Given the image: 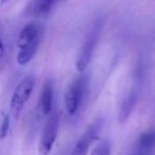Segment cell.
Listing matches in <instances>:
<instances>
[{
    "label": "cell",
    "mask_w": 155,
    "mask_h": 155,
    "mask_svg": "<svg viewBox=\"0 0 155 155\" xmlns=\"http://www.w3.org/2000/svg\"><path fill=\"white\" fill-rule=\"evenodd\" d=\"M43 36V29L37 22H30L22 28L17 41V63L26 65L35 55Z\"/></svg>",
    "instance_id": "obj_1"
},
{
    "label": "cell",
    "mask_w": 155,
    "mask_h": 155,
    "mask_svg": "<svg viewBox=\"0 0 155 155\" xmlns=\"http://www.w3.org/2000/svg\"><path fill=\"white\" fill-rule=\"evenodd\" d=\"M35 86V79L32 75L26 77L19 84L16 86L11 99V113L15 119L19 117L25 105L30 99L32 91Z\"/></svg>",
    "instance_id": "obj_2"
},
{
    "label": "cell",
    "mask_w": 155,
    "mask_h": 155,
    "mask_svg": "<svg viewBox=\"0 0 155 155\" xmlns=\"http://www.w3.org/2000/svg\"><path fill=\"white\" fill-rule=\"evenodd\" d=\"M101 28H102V22L100 20H97L94 24V27L91 28L86 41L83 44L80 52L78 54L77 61H75V66H77L78 71L83 72L87 68V66H88L89 62H91V58H93L96 46H97Z\"/></svg>",
    "instance_id": "obj_3"
},
{
    "label": "cell",
    "mask_w": 155,
    "mask_h": 155,
    "mask_svg": "<svg viewBox=\"0 0 155 155\" xmlns=\"http://www.w3.org/2000/svg\"><path fill=\"white\" fill-rule=\"evenodd\" d=\"M58 114L56 112H51L49 114L47 122L44 127L43 133L41 136L38 146V153L39 155H49L52 150V147L55 141L56 135H58Z\"/></svg>",
    "instance_id": "obj_4"
},
{
    "label": "cell",
    "mask_w": 155,
    "mask_h": 155,
    "mask_svg": "<svg viewBox=\"0 0 155 155\" xmlns=\"http://www.w3.org/2000/svg\"><path fill=\"white\" fill-rule=\"evenodd\" d=\"M87 88V80L85 77L77 78L68 87L65 95V105L70 115H73L80 106Z\"/></svg>",
    "instance_id": "obj_5"
},
{
    "label": "cell",
    "mask_w": 155,
    "mask_h": 155,
    "mask_svg": "<svg viewBox=\"0 0 155 155\" xmlns=\"http://www.w3.org/2000/svg\"><path fill=\"white\" fill-rule=\"evenodd\" d=\"M66 0H32L26 8L27 16L30 17H45Z\"/></svg>",
    "instance_id": "obj_6"
},
{
    "label": "cell",
    "mask_w": 155,
    "mask_h": 155,
    "mask_svg": "<svg viewBox=\"0 0 155 155\" xmlns=\"http://www.w3.org/2000/svg\"><path fill=\"white\" fill-rule=\"evenodd\" d=\"M98 134L97 125H91L88 130H86L84 134L79 138V140L75 143L71 155H87L89 150V147L96 139Z\"/></svg>",
    "instance_id": "obj_7"
},
{
    "label": "cell",
    "mask_w": 155,
    "mask_h": 155,
    "mask_svg": "<svg viewBox=\"0 0 155 155\" xmlns=\"http://www.w3.org/2000/svg\"><path fill=\"white\" fill-rule=\"evenodd\" d=\"M52 105H53V86L51 81H47L41 91L39 108L44 115H49L52 112Z\"/></svg>",
    "instance_id": "obj_8"
},
{
    "label": "cell",
    "mask_w": 155,
    "mask_h": 155,
    "mask_svg": "<svg viewBox=\"0 0 155 155\" xmlns=\"http://www.w3.org/2000/svg\"><path fill=\"white\" fill-rule=\"evenodd\" d=\"M136 99H137V95H136L135 91H131L127 97L124 98L122 104L120 106V110H119L118 114V119L121 123L125 122V121L129 119L130 115L132 113L134 105L136 103Z\"/></svg>",
    "instance_id": "obj_9"
},
{
    "label": "cell",
    "mask_w": 155,
    "mask_h": 155,
    "mask_svg": "<svg viewBox=\"0 0 155 155\" xmlns=\"http://www.w3.org/2000/svg\"><path fill=\"white\" fill-rule=\"evenodd\" d=\"M137 147L140 150H151L155 148V130L144 132L138 137Z\"/></svg>",
    "instance_id": "obj_10"
},
{
    "label": "cell",
    "mask_w": 155,
    "mask_h": 155,
    "mask_svg": "<svg viewBox=\"0 0 155 155\" xmlns=\"http://www.w3.org/2000/svg\"><path fill=\"white\" fill-rule=\"evenodd\" d=\"M91 155H110V143L108 140L100 141L97 144L94 151L91 152Z\"/></svg>",
    "instance_id": "obj_11"
},
{
    "label": "cell",
    "mask_w": 155,
    "mask_h": 155,
    "mask_svg": "<svg viewBox=\"0 0 155 155\" xmlns=\"http://www.w3.org/2000/svg\"><path fill=\"white\" fill-rule=\"evenodd\" d=\"M10 115H5V118H3V121L1 123V127H0V140L5 139L8 136V133H9L10 130Z\"/></svg>",
    "instance_id": "obj_12"
},
{
    "label": "cell",
    "mask_w": 155,
    "mask_h": 155,
    "mask_svg": "<svg viewBox=\"0 0 155 155\" xmlns=\"http://www.w3.org/2000/svg\"><path fill=\"white\" fill-rule=\"evenodd\" d=\"M3 55H5V46H3L2 39L0 38V61L2 60Z\"/></svg>",
    "instance_id": "obj_13"
},
{
    "label": "cell",
    "mask_w": 155,
    "mask_h": 155,
    "mask_svg": "<svg viewBox=\"0 0 155 155\" xmlns=\"http://www.w3.org/2000/svg\"><path fill=\"white\" fill-rule=\"evenodd\" d=\"M7 1H8V0H0V7H1V5H2L3 3L7 2Z\"/></svg>",
    "instance_id": "obj_14"
},
{
    "label": "cell",
    "mask_w": 155,
    "mask_h": 155,
    "mask_svg": "<svg viewBox=\"0 0 155 155\" xmlns=\"http://www.w3.org/2000/svg\"><path fill=\"white\" fill-rule=\"evenodd\" d=\"M141 155H144V154H141Z\"/></svg>",
    "instance_id": "obj_15"
}]
</instances>
